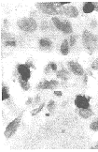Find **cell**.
I'll list each match as a JSON object with an SVG mask.
<instances>
[{"instance_id":"1","label":"cell","mask_w":98,"mask_h":152,"mask_svg":"<svg viewBox=\"0 0 98 152\" xmlns=\"http://www.w3.org/2000/svg\"><path fill=\"white\" fill-rule=\"evenodd\" d=\"M18 26L22 30L26 32H34L38 27L36 22L32 18H27V19H23L19 21Z\"/></svg>"},{"instance_id":"2","label":"cell","mask_w":98,"mask_h":152,"mask_svg":"<svg viewBox=\"0 0 98 152\" xmlns=\"http://www.w3.org/2000/svg\"><path fill=\"white\" fill-rule=\"evenodd\" d=\"M38 7L43 11L44 13L47 14H58V13H64L62 10H58V9L55 7V3H42V4H38Z\"/></svg>"},{"instance_id":"3","label":"cell","mask_w":98,"mask_h":152,"mask_svg":"<svg viewBox=\"0 0 98 152\" xmlns=\"http://www.w3.org/2000/svg\"><path fill=\"white\" fill-rule=\"evenodd\" d=\"M20 122H21V117H19L15 118L13 121H11V122L8 124V127L6 128V130H5L6 137L10 138L14 134V132H16L18 127H19V125H20Z\"/></svg>"},{"instance_id":"4","label":"cell","mask_w":98,"mask_h":152,"mask_svg":"<svg viewBox=\"0 0 98 152\" xmlns=\"http://www.w3.org/2000/svg\"><path fill=\"white\" fill-rule=\"evenodd\" d=\"M82 39H83L84 43L86 45V48H88L89 50H93L94 42L97 41V38L95 36H93L88 30H85L83 32V35H82Z\"/></svg>"},{"instance_id":"5","label":"cell","mask_w":98,"mask_h":152,"mask_svg":"<svg viewBox=\"0 0 98 152\" xmlns=\"http://www.w3.org/2000/svg\"><path fill=\"white\" fill-rule=\"evenodd\" d=\"M91 98H86L85 96L79 95L76 97L75 100V105L79 109H84V108H89L90 107V104H89V102H90Z\"/></svg>"},{"instance_id":"6","label":"cell","mask_w":98,"mask_h":152,"mask_svg":"<svg viewBox=\"0 0 98 152\" xmlns=\"http://www.w3.org/2000/svg\"><path fill=\"white\" fill-rule=\"evenodd\" d=\"M18 71L24 81H28L31 78V71L26 64H22V65L18 66Z\"/></svg>"},{"instance_id":"7","label":"cell","mask_w":98,"mask_h":152,"mask_svg":"<svg viewBox=\"0 0 98 152\" xmlns=\"http://www.w3.org/2000/svg\"><path fill=\"white\" fill-rule=\"evenodd\" d=\"M58 86V82L55 80L51 81H43L38 85V88L39 89H53Z\"/></svg>"},{"instance_id":"8","label":"cell","mask_w":98,"mask_h":152,"mask_svg":"<svg viewBox=\"0 0 98 152\" xmlns=\"http://www.w3.org/2000/svg\"><path fill=\"white\" fill-rule=\"evenodd\" d=\"M68 65L71 69L72 72L76 75H83L84 74V71L83 69L81 68V66L79 65V63L74 62V61H70L68 63Z\"/></svg>"},{"instance_id":"9","label":"cell","mask_w":98,"mask_h":152,"mask_svg":"<svg viewBox=\"0 0 98 152\" xmlns=\"http://www.w3.org/2000/svg\"><path fill=\"white\" fill-rule=\"evenodd\" d=\"M64 13H65L66 16L68 17H72V18H75L79 15V10L78 9H77L76 7H73V6H71V7H67L66 9H64Z\"/></svg>"},{"instance_id":"10","label":"cell","mask_w":98,"mask_h":152,"mask_svg":"<svg viewBox=\"0 0 98 152\" xmlns=\"http://www.w3.org/2000/svg\"><path fill=\"white\" fill-rule=\"evenodd\" d=\"M79 115H80L81 117L88 118V117H90L91 115H93V111H92V109L90 107H89V108H84V109H79Z\"/></svg>"},{"instance_id":"11","label":"cell","mask_w":98,"mask_h":152,"mask_svg":"<svg viewBox=\"0 0 98 152\" xmlns=\"http://www.w3.org/2000/svg\"><path fill=\"white\" fill-rule=\"evenodd\" d=\"M95 10V7H94L93 3L88 2L83 6V12L84 13H91Z\"/></svg>"},{"instance_id":"12","label":"cell","mask_w":98,"mask_h":152,"mask_svg":"<svg viewBox=\"0 0 98 152\" xmlns=\"http://www.w3.org/2000/svg\"><path fill=\"white\" fill-rule=\"evenodd\" d=\"M61 53H62L64 56H66L67 54H68L69 52V44H68V41L66 39V41H64V42L61 45Z\"/></svg>"},{"instance_id":"13","label":"cell","mask_w":98,"mask_h":152,"mask_svg":"<svg viewBox=\"0 0 98 152\" xmlns=\"http://www.w3.org/2000/svg\"><path fill=\"white\" fill-rule=\"evenodd\" d=\"M61 31H63L64 33H66V34L71 33L72 32V26H71V25H70V23L69 22H64L62 30H61Z\"/></svg>"},{"instance_id":"14","label":"cell","mask_w":98,"mask_h":152,"mask_svg":"<svg viewBox=\"0 0 98 152\" xmlns=\"http://www.w3.org/2000/svg\"><path fill=\"white\" fill-rule=\"evenodd\" d=\"M39 44H40L41 47L46 48V49H49L51 46V41L49 39H41L39 41Z\"/></svg>"},{"instance_id":"15","label":"cell","mask_w":98,"mask_h":152,"mask_svg":"<svg viewBox=\"0 0 98 152\" xmlns=\"http://www.w3.org/2000/svg\"><path fill=\"white\" fill-rule=\"evenodd\" d=\"M57 77L62 79V80H67L69 78V73L66 69H62V71L57 72Z\"/></svg>"},{"instance_id":"16","label":"cell","mask_w":98,"mask_h":152,"mask_svg":"<svg viewBox=\"0 0 98 152\" xmlns=\"http://www.w3.org/2000/svg\"><path fill=\"white\" fill-rule=\"evenodd\" d=\"M19 83L21 84V86H22V88H23V90L27 91V90L30 88V85L28 84V82H27V81H24L22 77L19 78Z\"/></svg>"},{"instance_id":"17","label":"cell","mask_w":98,"mask_h":152,"mask_svg":"<svg viewBox=\"0 0 98 152\" xmlns=\"http://www.w3.org/2000/svg\"><path fill=\"white\" fill-rule=\"evenodd\" d=\"M53 25L57 27V29L62 30V27H63V24H64V22H62V21H60L59 19H58V18L54 17V18H53Z\"/></svg>"},{"instance_id":"18","label":"cell","mask_w":98,"mask_h":152,"mask_svg":"<svg viewBox=\"0 0 98 152\" xmlns=\"http://www.w3.org/2000/svg\"><path fill=\"white\" fill-rule=\"evenodd\" d=\"M10 98V93H8V88L7 86H3L2 87V100L3 101H6Z\"/></svg>"},{"instance_id":"19","label":"cell","mask_w":98,"mask_h":152,"mask_svg":"<svg viewBox=\"0 0 98 152\" xmlns=\"http://www.w3.org/2000/svg\"><path fill=\"white\" fill-rule=\"evenodd\" d=\"M44 106H45V104H44V103H42V104L39 106L38 108H36L35 110H33V111L31 112V115H38V113H40V112L42 111V109L44 108Z\"/></svg>"},{"instance_id":"20","label":"cell","mask_w":98,"mask_h":152,"mask_svg":"<svg viewBox=\"0 0 98 152\" xmlns=\"http://www.w3.org/2000/svg\"><path fill=\"white\" fill-rule=\"evenodd\" d=\"M90 128L93 130H94V132H97V130H98V118H97L96 120H94L93 122L91 124Z\"/></svg>"},{"instance_id":"21","label":"cell","mask_w":98,"mask_h":152,"mask_svg":"<svg viewBox=\"0 0 98 152\" xmlns=\"http://www.w3.org/2000/svg\"><path fill=\"white\" fill-rule=\"evenodd\" d=\"M54 108H55V102L53 101H51L48 104V110L50 112H53L54 110Z\"/></svg>"},{"instance_id":"22","label":"cell","mask_w":98,"mask_h":152,"mask_svg":"<svg viewBox=\"0 0 98 152\" xmlns=\"http://www.w3.org/2000/svg\"><path fill=\"white\" fill-rule=\"evenodd\" d=\"M69 41H70V45H71V46H73V45L75 44L76 41H77V36L76 35L71 36V37H70V39H69Z\"/></svg>"},{"instance_id":"23","label":"cell","mask_w":98,"mask_h":152,"mask_svg":"<svg viewBox=\"0 0 98 152\" xmlns=\"http://www.w3.org/2000/svg\"><path fill=\"white\" fill-rule=\"evenodd\" d=\"M92 69H98V58L96 60H94L93 63L92 64Z\"/></svg>"},{"instance_id":"24","label":"cell","mask_w":98,"mask_h":152,"mask_svg":"<svg viewBox=\"0 0 98 152\" xmlns=\"http://www.w3.org/2000/svg\"><path fill=\"white\" fill-rule=\"evenodd\" d=\"M5 44L7 45V46H15V45H16V42L14 41H6Z\"/></svg>"},{"instance_id":"25","label":"cell","mask_w":98,"mask_h":152,"mask_svg":"<svg viewBox=\"0 0 98 152\" xmlns=\"http://www.w3.org/2000/svg\"><path fill=\"white\" fill-rule=\"evenodd\" d=\"M50 66H51V71H55L57 69V66H56V64H55V63L51 62V63H50Z\"/></svg>"},{"instance_id":"26","label":"cell","mask_w":98,"mask_h":152,"mask_svg":"<svg viewBox=\"0 0 98 152\" xmlns=\"http://www.w3.org/2000/svg\"><path fill=\"white\" fill-rule=\"evenodd\" d=\"M51 66H50V64H49V65L47 66V67H46V68H45V72H46V73H49V72H50V71H51Z\"/></svg>"},{"instance_id":"27","label":"cell","mask_w":98,"mask_h":152,"mask_svg":"<svg viewBox=\"0 0 98 152\" xmlns=\"http://www.w3.org/2000/svg\"><path fill=\"white\" fill-rule=\"evenodd\" d=\"M40 102V97L39 96H36V98L35 100V102H34V104H38V103Z\"/></svg>"},{"instance_id":"28","label":"cell","mask_w":98,"mask_h":152,"mask_svg":"<svg viewBox=\"0 0 98 152\" xmlns=\"http://www.w3.org/2000/svg\"><path fill=\"white\" fill-rule=\"evenodd\" d=\"M54 95H56V96H59V97H61L63 95V93L61 92V91H54Z\"/></svg>"},{"instance_id":"29","label":"cell","mask_w":98,"mask_h":152,"mask_svg":"<svg viewBox=\"0 0 98 152\" xmlns=\"http://www.w3.org/2000/svg\"><path fill=\"white\" fill-rule=\"evenodd\" d=\"M32 102H33V100H32V98H29V99H28V101H27V102H26V104H27V105L31 104V103H32Z\"/></svg>"},{"instance_id":"30","label":"cell","mask_w":98,"mask_h":152,"mask_svg":"<svg viewBox=\"0 0 98 152\" xmlns=\"http://www.w3.org/2000/svg\"><path fill=\"white\" fill-rule=\"evenodd\" d=\"M94 148H98V145H96V147H94Z\"/></svg>"},{"instance_id":"31","label":"cell","mask_w":98,"mask_h":152,"mask_svg":"<svg viewBox=\"0 0 98 152\" xmlns=\"http://www.w3.org/2000/svg\"><path fill=\"white\" fill-rule=\"evenodd\" d=\"M97 10H98V9H97Z\"/></svg>"}]
</instances>
